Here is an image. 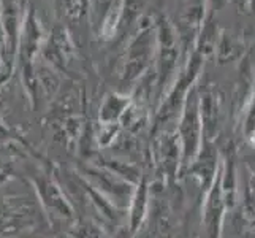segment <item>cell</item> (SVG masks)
<instances>
[{
	"label": "cell",
	"mask_w": 255,
	"mask_h": 238,
	"mask_svg": "<svg viewBox=\"0 0 255 238\" xmlns=\"http://www.w3.org/2000/svg\"><path fill=\"white\" fill-rule=\"evenodd\" d=\"M84 175L87 176L91 186L100 192L102 196L110 200L114 207L127 208L130 205L131 196H133L135 188H131V183L121 178L116 173L110 172L108 169H89L84 170Z\"/></svg>",
	"instance_id": "cell-1"
},
{
	"label": "cell",
	"mask_w": 255,
	"mask_h": 238,
	"mask_svg": "<svg viewBox=\"0 0 255 238\" xmlns=\"http://www.w3.org/2000/svg\"><path fill=\"white\" fill-rule=\"evenodd\" d=\"M33 186L41 205L48 211H54L56 216L64 219H70L73 216V208L67 202L64 192L60 191V188L51 178L38 176V178L33 180Z\"/></svg>",
	"instance_id": "cell-2"
},
{
	"label": "cell",
	"mask_w": 255,
	"mask_h": 238,
	"mask_svg": "<svg viewBox=\"0 0 255 238\" xmlns=\"http://www.w3.org/2000/svg\"><path fill=\"white\" fill-rule=\"evenodd\" d=\"M222 178L221 175L217 176L216 183L213 184V191H211L209 197L206 200L205 208V224L208 238H219V231H221V218H222Z\"/></svg>",
	"instance_id": "cell-3"
},
{
	"label": "cell",
	"mask_w": 255,
	"mask_h": 238,
	"mask_svg": "<svg viewBox=\"0 0 255 238\" xmlns=\"http://www.w3.org/2000/svg\"><path fill=\"white\" fill-rule=\"evenodd\" d=\"M128 226H130V232L135 234L139 227H141L143 219L147 213V184L146 178L141 176L138 181V186L133 191V196H131L130 205H128Z\"/></svg>",
	"instance_id": "cell-4"
},
{
	"label": "cell",
	"mask_w": 255,
	"mask_h": 238,
	"mask_svg": "<svg viewBox=\"0 0 255 238\" xmlns=\"http://www.w3.org/2000/svg\"><path fill=\"white\" fill-rule=\"evenodd\" d=\"M127 108V100H121V97H110V99L105 102L103 108L100 110V121L105 126H111L114 121H116L124 110Z\"/></svg>",
	"instance_id": "cell-5"
}]
</instances>
